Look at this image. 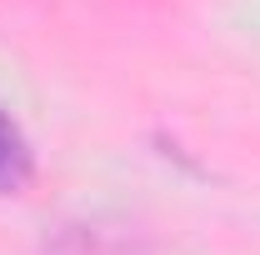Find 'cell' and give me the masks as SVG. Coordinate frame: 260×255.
Masks as SVG:
<instances>
[{
  "instance_id": "obj_1",
  "label": "cell",
  "mask_w": 260,
  "mask_h": 255,
  "mask_svg": "<svg viewBox=\"0 0 260 255\" xmlns=\"http://www.w3.org/2000/svg\"><path fill=\"white\" fill-rule=\"evenodd\" d=\"M25 170H30V145L15 125V115L0 105V190H15L25 180Z\"/></svg>"
}]
</instances>
